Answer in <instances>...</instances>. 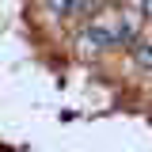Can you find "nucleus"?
I'll list each match as a JSON object with an SVG mask.
<instances>
[{"mask_svg":"<svg viewBox=\"0 0 152 152\" xmlns=\"http://www.w3.org/2000/svg\"><path fill=\"white\" fill-rule=\"evenodd\" d=\"M137 38V15L133 12H114V8H95L91 23L80 31V50L84 53H103L110 46H126Z\"/></svg>","mask_w":152,"mask_h":152,"instance_id":"f257e3e1","label":"nucleus"},{"mask_svg":"<svg viewBox=\"0 0 152 152\" xmlns=\"http://www.w3.org/2000/svg\"><path fill=\"white\" fill-rule=\"evenodd\" d=\"M107 0H46V12L61 19H72V15H91L95 8H103Z\"/></svg>","mask_w":152,"mask_h":152,"instance_id":"f03ea898","label":"nucleus"},{"mask_svg":"<svg viewBox=\"0 0 152 152\" xmlns=\"http://www.w3.org/2000/svg\"><path fill=\"white\" fill-rule=\"evenodd\" d=\"M133 57H137V65L152 69V42H137L133 38Z\"/></svg>","mask_w":152,"mask_h":152,"instance_id":"7ed1b4c3","label":"nucleus"}]
</instances>
